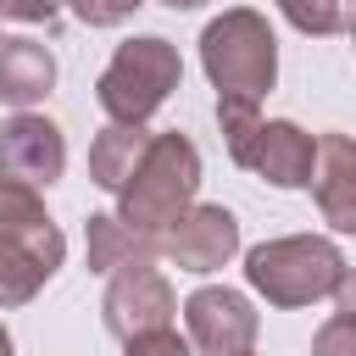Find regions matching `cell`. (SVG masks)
Masks as SVG:
<instances>
[{
    "instance_id": "obj_14",
    "label": "cell",
    "mask_w": 356,
    "mask_h": 356,
    "mask_svg": "<svg viewBox=\"0 0 356 356\" xmlns=\"http://www.w3.org/2000/svg\"><path fill=\"white\" fill-rule=\"evenodd\" d=\"M145 150H150V128L106 122V128L95 134V145H89V184H100L106 195H117V189L134 178V167H139Z\"/></svg>"
},
{
    "instance_id": "obj_6",
    "label": "cell",
    "mask_w": 356,
    "mask_h": 356,
    "mask_svg": "<svg viewBox=\"0 0 356 356\" xmlns=\"http://www.w3.org/2000/svg\"><path fill=\"white\" fill-rule=\"evenodd\" d=\"M172 317H178V295H172L167 273H156V267H122V273L106 278V295H100L106 334L134 339V334H150V328H172Z\"/></svg>"
},
{
    "instance_id": "obj_20",
    "label": "cell",
    "mask_w": 356,
    "mask_h": 356,
    "mask_svg": "<svg viewBox=\"0 0 356 356\" xmlns=\"http://www.w3.org/2000/svg\"><path fill=\"white\" fill-rule=\"evenodd\" d=\"M122 356H189V339L178 328H150V334L122 339Z\"/></svg>"
},
{
    "instance_id": "obj_26",
    "label": "cell",
    "mask_w": 356,
    "mask_h": 356,
    "mask_svg": "<svg viewBox=\"0 0 356 356\" xmlns=\"http://www.w3.org/2000/svg\"><path fill=\"white\" fill-rule=\"evenodd\" d=\"M350 39H356V28H350Z\"/></svg>"
},
{
    "instance_id": "obj_1",
    "label": "cell",
    "mask_w": 356,
    "mask_h": 356,
    "mask_svg": "<svg viewBox=\"0 0 356 356\" xmlns=\"http://www.w3.org/2000/svg\"><path fill=\"white\" fill-rule=\"evenodd\" d=\"M200 195V150L189 134H150V150L139 156L134 178L117 189V217L139 234H167Z\"/></svg>"
},
{
    "instance_id": "obj_19",
    "label": "cell",
    "mask_w": 356,
    "mask_h": 356,
    "mask_svg": "<svg viewBox=\"0 0 356 356\" xmlns=\"http://www.w3.org/2000/svg\"><path fill=\"white\" fill-rule=\"evenodd\" d=\"M72 6V17L83 22V28H117V22H128L145 0H67Z\"/></svg>"
},
{
    "instance_id": "obj_10",
    "label": "cell",
    "mask_w": 356,
    "mask_h": 356,
    "mask_svg": "<svg viewBox=\"0 0 356 356\" xmlns=\"http://www.w3.org/2000/svg\"><path fill=\"white\" fill-rule=\"evenodd\" d=\"M0 239H6V245H17L22 256H33L50 278H56V273H61V261H67V234H61V228H56V217L44 211L39 189L11 184V178H0Z\"/></svg>"
},
{
    "instance_id": "obj_24",
    "label": "cell",
    "mask_w": 356,
    "mask_h": 356,
    "mask_svg": "<svg viewBox=\"0 0 356 356\" xmlns=\"http://www.w3.org/2000/svg\"><path fill=\"white\" fill-rule=\"evenodd\" d=\"M0 356H11V334H6V323H0Z\"/></svg>"
},
{
    "instance_id": "obj_12",
    "label": "cell",
    "mask_w": 356,
    "mask_h": 356,
    "mask_svg": "<svg viewBox=\"0 0 356 356\" xmlns=\"http://www.w3.org/2000/svg\"><path fill=\"white\" fill-rule=\"evenodd\" d=\"M83 250H89V273H106V278H111V273H122V267H156L161 239L128 228L117 211H89V222H83Z\"/></svg>"
},
{
    "instance_id": "obj_13",
    "label": "cell",
    "mask_w": 356,
    "mask_h": 356,
    "mask_svg": "<svg viewBox=\"0 0 356 356\" xmlns=\"http://www.w3.org/2000/svg\"><path fill=\"white\" fill-rule=\"evenodd\" d=\"M56 89V56L39 39H0V106L33 111Z\"/></svg>"
},
{
    "instance_id": "obj_18",
    "label": "cell",
    "mask_w": 356,
    "mask_h": 356,
    "mask_svg": "<svg viewBox=\"0 0 356 356\" xmlns=\"http://www.w3.org/2000/svg\"><path fill=\"white\" fill-rule=\"evenodd\" d=\"M312 356H356V317L334 312V317L312 334Z\"/></svg>"
},
{
    "instance_id": "obj_15",
    "label": "cell",
    "mask_w": 356,
    "mask_h": 356,
    "mask_svg": "<svg viewBox=\"0 0 356 356\" xmlns=\"http://www.w3.org/2000/svg\"><path fill=\"white\" fill-rule=\"evenodd\" d=\"M278 11L306 39H328V33H350L356 28V0H278Z\"/></svg>"
},
{
    "instance_id": "obj_11",
    "label": "cell",
    "mask_w": 356,
    "mask_h": 356,
    "mask_svg": "<svg viewBox=\"0 0 356 356\" xmlns=\"http://www.w3.org/2000/svg\"><path fill=\"white\" fill-rule=\"evenodd\" d=\"M312 200L334 234H356V139L350 134H317Z\"/></svg>"
},
{
    "instance_id": "obj_25",
    "label": "cell",
    "mask_w": 356,
    "mask_h": 356,
    "mask_svg": "<svg viewBox=\"0 0 356 356\" xmlns=\"http://www.w3.org/2000/svg\"><path fill=\"white\" fill-rule=\"evenodd\" d=\"M239 356H256V350H239Z\"/></svg>"
},
{
    "instance_id": "obj_3",
    "label": "cell",
    "mask_w": 356,
    "mask_h": 356,
    "mask_svg": "<svg viewBox=\"0 0 356 356\" xmlns=\"http://www.w3.org/2000/svg\"><path fill=\"white\" fill-rule=\"evenodd\" d=\"M345 256L328 234H284V239H261L245 250V284L278 306V312H300L312 300H328L345 278Z\"/></svg>"
},
{
    "instance_id": "obj_8",
    "label": "cell",
    "mask_w": 356,
    "mask_h": 356,
    "mask_svg": "<svg viewBox=\"0 0 356 356\" xmlns=\"http://www.w3.org/2000/svg\"><path fill=\"white\" fill-rule=\"evenodd\" d=\"M161 256L178 267V273H222L234 256H239V217L228 206H189L167 234H161Z\"/></svg>"
},
{
    "instance_id": "obj_4",
    "label": "cell",
    "mask_w": 356,
    "mask_h": 356,
    "mask_svg": "<svg viewBox=\"0 0 356 356\" xmlns=\"http://www.w3.org/2000/svg\"><path fill=\"white\" fill-rule=\"evenodd\" d=\"M184 78V61H178V44L161 39V33H134L111 50V61L100 67L95 78V106L106 111V122H128V128H145L167 95L178 89Z\"/></svg>"
},
{
    "instance_id": "obj_22",
    "label": "cell",
    "mask_w": 356,
    "mask_h": 356,
    "mask_svg": "<svg viewBox=\"0 0 356 356\" xmlns=\"http://www.w3.org/2000/svg\"><path fill=\"white\" fill-rule=\"evenodd\" d=\"M334 306H339L345 317H356V267H345V278H339V289H334Z\"/></svg>"
},
{
    "instance_id": "obj_2",
    "label": "cell",
    "mask_w": 356,
    "mask_h": 356,
    "mask_svg": "<svg viewBox=\"0 0 356 356\" xmlns=\"http://www.w3.org/2000/svg\"><path fill=\"white\" fill-rule=\"evenodd\" d=\"M200 67H206L217 100L261 106V95H273V83H278V33H273V22L250 6H228L200 33Z\"/></svg>"
},
{
    "instance_id": "obj_21",
    "label": "cell",
    "mask_w": 356,
    "mask_h": 356,
    "mask_svg": "<svg viewBox=\"0 0 356 356\" xmlns=\"http://www.w3.org/2000/svg\"><path fill=\"white\" fill-rule=\"evenodd\" d=\"M61 6H67V0H0V17H11V22H44V28H56Z\"/></svg>"
},
{
    "instance_id": "obj_7",
    "label": "cell",
    "mask_w": 356,
    "mask_h": 356,
    "mask_svg": "<svg viewBox=\"0 0 356 356\" xmlns=\"http://www.w3.org/2000/svg\"><path fill=\"white\" fill-rule=\"evenodd\" d=\"M67 172V134L44 111H11L0 122V178L50 189Z\"/></svg>"
},
{
    "instance_id": "obj_23",
    "label": "cell",
    "mask_w": 356,
    "mask_h": 356,
    "mask_svg": "<svg viewBox=\"0 0 356 356\" xmlns=\"http://www.w3.org/2000/svg\"><path fill=\"white\" fill-rule=\"evenodd\" d=\"M161 6H167V11H200L206 0H161Z\"/></svg>"
},
{
    "instance_id": "obj_17",
    "label": "cell",
    "mask_w": 356,
    "mask_h": 356,
    "mask_svg": "<svg viewBox=\"0 0 356 356\" xmlns=\"http://www.w3.org/2000/svg\"><path fill=\"white\" fill-rule=\"evenodd\" d=\"M217 128H222V145H228V156L239 167L245 150H250V139H256V128H261V106H250V100H217Z\"/></svg>"
},
{
    "instance_id": "obj_5",
    "label": "cell",
    "mask_w": 356,
    "mask_h": 356,
    "mask_svg": "<svg viewBox=\"0 0 356 356\" xmlns=\"http://www.w3.org/2000/svg\"><path fill=\"white\" fill-rule=\"evenodd\" d=\"M178 312H184V328H189L184 339L200 356H239L261 334V312L250 306L245 289H228V284H200Z\"/></svg>"
},
{
    "instance_id": "obj_16",
    "label": "cell",
    "mask_w": 356,
    "mask_h": 356,
    "mask_svg": "<svg viewBox=\"0 0 356 356\" xmlns=\"http://www.w3.org/2000/svg\"><path fill=\"white\" fill-rule=\"evenodd\" d=\"M44 284H50V273H44L33 256H22L17 245L0 239V312H6V306H28Z\"/></svg>"
},
{
    "instance_id": "obj_9",
    "label": "cell",
    "mask_w": 356,
    "mask_h": 356,
    "mask_svg": "<svg viewBox=\"0 0 356 356\" xmlns=\"http://www.w3.org/2000/svg\"><path fill=\"white\" fill-rule=\"evenodd\" d=\"M245 172H256L261 184L273 189H312V167H317V134H306L300 122L289 117H273L256 128L245 161Z\"/></svg>"
}]
</instances>
